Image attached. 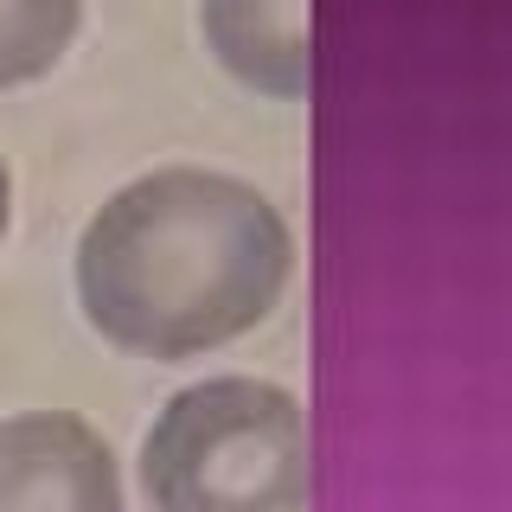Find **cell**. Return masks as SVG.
Instances as JSON below:
<instances>
[{"label":"cell","mask_w":512,"mask_h":512,"mask_svg":"<svg viewBox=\"0 0 512 512\" xmlns=\"http://www.w3.org/2000/svg\"><path fill=\"white\" fill-rule=\"evenodd\" d=\"M295 237L256 186L160 167L84 224L77 295L103 340L141 359L212 352L282 301Z\"/></svg>","instance_id":"cell-1"},{"label":"cell","mask_w":512,"mask_h":512,"mask_svg":"<svg viewBox=\"0 0 512 512\" xmlns=\"http://www.w3.org/2000/svg\"><path fill=\"white\" fill-rule=\"evenodd\" d=\"M154 512H308V410L263 378L180 391L141 442Z\"/></svg>","instance_id":"cell-2"},{"label":"cell","mask_w":512,"mask_h":512,"mask_svg":"<svg viewBox=\"0 0 512 512\" xmlns=\"http://www.w3.org/2000/svg\"><path fill=\"white\" fill-rule=\"evenodd\" d=\"M0 512H122V480L84 416L32 410L0 423Z\"/></svg>","instance_id":"cell-3"},{"label":"cell","mask_w":512,"mask_h":512,"mask_svg":"<svg viewBox=\"0 0 512 512\" xmlns=\"http://www.w3.org/2000/svg\"><path fill=\"white\" fill-rule=\"evenodd\" d=\"M205 39L237 84L263 96H308L314 45H308V0H205Z\"/></svg>","instance_id":"cell-4"},{"label":"cell","mask_w":512,"mask_h":512,"mask_svg":"<svg viewBox=\"0 0 512 512\" xmlns=\"http://www.w3.org/2000/svg\"><path fill=\"white\" fill-rule=\"evenodd\" d=\"M84 0H0V90L32 84L71 52Z\"/></svg>","instance_id":"cell-5"},{"label":"cell","mask_w":512,"mask_h":512,"mask_svg":"<svg viewBox=\"0 0 512 512\" xmlns=\"http://www.w3.org/2000/svg\"><path fill=\"white\" fill-rule=\"evenodd\" d=\"M7 218H13V180H7V160H0V237H7Z\"/></svg>","instance_id":"cell-6"}]
</instances>
